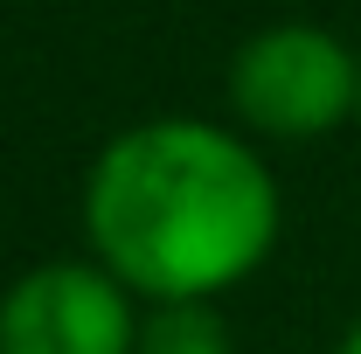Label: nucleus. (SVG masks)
Here are the masks:
<instances>
[{"instance_id":"f257e3e1","label":"nucleus","mask_w":361,"mask_h":354,"mask_svg":"<svg viewBox=\"0 0 361 354\" xmlns=\"http://www.w3.org/2000/svg\"><path fill=\"white\" fill-rule=\"evenodd\" d=\"M285 229V195L257 139L216 118H146L97 146L84 243L139 306L223 299L257 278Z\"/></svg>"},{"instance_id":"39448f33","label":"nucleus","mask_w":361,"mask_h":354,"mask_svg":"<svg viewBox=\"0 0 361 354\" xmlns=\"http://www.w3.org/2000/svg\"><path fill=\"white\" fill-rule=\"evenodd\" d=\"M334 354H361V319L348 326V334H341V348H334Z\"/></svg>"},{"instance_id":"7ed1b4c3","label":"nucleus","mask_w":361,"mask_h":354,"mask_svg":"<svg viewBox=\"0 0 361 354\" xmlns=\"http://www.w3.org/2000/svg\"><path fill=\"white\" fill-rule=\"evenodd\" d=\"M139 312L97 257H49L0 292V354H133Z\"/></svg>"},{"instance_id":"20e7f679","label":"nucleus","mask_w":361,"mask_h":354,"mask_svg":"<svg viewBox=\"0 0 361 354\" xmlns=\"http://www.w3.org/2000/svg\"><path fill=\"white\" fill-rule=\"evenodd\" d=\"M133 354H236V326L216 299L188 306H146L139 312V348Z\"/></svg>"},{"instance_id":"f03ea898","label":"nucleus","mask_w":361,"mask_h":354,"mask_svg":"<svg viewBox=\"0 0 361 354\" xmlns=\"http://www.w3.org/2000/svg\"><path fill=\"white\" fill-rule=\"evenodd\" d=\"M229 118L264 146H313L361 118V56L319 21H271L229 56Z\"/></svg>"}]
</instances>
